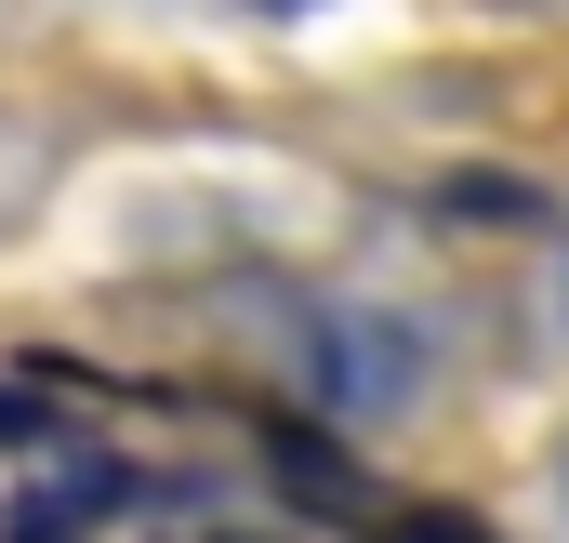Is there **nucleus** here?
<instances>
[{
  "label": "nucleus",
  "mask_w": 569,
  "mask_h": 543,
  "mask_svg": "<svg viewBox=\"0 0 569 543\" xmlns=\"http://www.w3.org/2000/svg\"><path fill=\"white\" fill-rule=\"evenodd\" d=\"M291 358H305V398H331L345 424H385L398 398H425V332H411V318H371V305L305 318Z\"/></svg>",
  "instance_id": "f257e3e1"
},
{
  "label": "nucleus",
  "mask_w": 569,
  "mask_h": 543,
  "mask_svg": "<svg viewBox=\"0 0 569 543\" xmlns=\"http://www.w3.org/2000/svg\"><path fill=\"white\" fill-rule=\"evenodd\" d=\"M120 504H133V477H120L107 451L67 437V451H40V464L0 477V543H107Z\"/></svg>",
  "instance_id": "f03ea898"
},
{
  "label": "nucleus",
  "mask_w": 569,
  "mask_h": 543,
  "mask_svg": "<svg viewBox=\"0 0 569 543\" xmlns=\"http://www.w3.org/2000/svg\"><path fill=\"white\" fill-rule=\"evenodd\" d=\"M40 451H67V411L27 398V385H0V464H40Z\"/></svg>",
  "instance_id": "7ed1b4c3"
},
{
  "label": "nucleus",
  "mask_w": 569,
  "mask_h": 543,
  "mask_svg": "<svg viewBox=\"0 0 569 543\" xmlns=\"http://www.w3.org/2000/svg\"><path fill=\"white\" fill-rule=\"evenodd\" d=\"M385 543H503V531H490L477 504H398V517H385Z\"/></svg>",
  "instance_id": "20e7f679"
},
{
  "label": "nucleus",
  "mask_w": 569,
  "mask_h": 543,
  "mask_svg": "<svg viewBox=\"0 0 569 543\" xmlns=\"http://www.w3.org/2000/svg\"><path fill=\"white\" fill-rule=\"evenodd\" d=\"M557 332H569V253H557Z\"/></svg>",
  "instance_id": "39448f33"
},
{
  "label": "nucleus",
  "mask_w": 569,
  "mask_h": 543,
  "mask_svg": "<svg viewBox=\"0 0 569 543\" xmlns=\"http://www.w3.org/2000/svg\"><path fill=\"white\" fill-rule=\"evenodd\" d=\"M199 543H266V531H199Z\"/></svg>",
  "instance_id": "423d86ee"
},
{
  "label": "nucleus",
  "mask_w": 569,
  "mask_h": 543,
  "mask_svg": "<svg viewBox=\"0 0 569 543\" xmlns=\"http://www.w3.org/2000/svg\"><path fill=\"white\" fill-rule=\"evenodd\" d=\"M252 13H305V0H252Z\"/></svg>",
  "instance_id": "0eeeda50"
},
{
  "label": "nucleus",
  "mask_w": 569,
  "mask_h": 543,
  "mask_svg": "<svg viewBox=\"0 0 569 543\" xmlns=\"http://www.w3.org/2000/svg\"><path fill=\"white\" fill-rule=\"evenodd\" d=\"M557 504H569V451H557Z\"/></svg>",
  "instance_id": "6e6552de"
}]
</instances>
